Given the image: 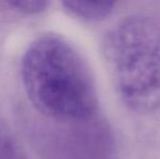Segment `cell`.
I'll use <instances>...</instances> for the list:
<instances>
[{
    "mask_svg": "<svg viewBox=\"0 0 160 159\" xmlns=\"http://www.w3.org/2000/svg\"><path fill=\"white\" fill-rule=\"evenodd\" d=\"M21 77L28 98L45 117L82 122L96 113L98 96L88 63L61 35L42 34L31 42Z\"/></svg>",
    "mask_w": 160,
    "mask_h": 159,
    "instance_id": "6da1fadb",
    "label": "cell"
},
{
    "mask_svg": "<svg viewBox=\"0 0 160 159\" xmlns=\"http://www.w3.org/2000/svg\"><path fill=\"white\" fill-rule=\"evenodd\" d=\"M105 56L117 92L137 113L160 108V26L133 14L118 22L105 40Z\"/></svg>",
    "mask_w": 160,
    "mask_h": 159,
    "instance_id": "7a4b0ae2",
    "label": "cell"
},
{
    "mask_svg": "<svg viewBox=\"0 0 160 159\" xmlns=\"http://www.w3.org/2000/svg\"><path fill=\"white\" fill-rule=\"evenodd\" d=\"M62 6L71 15L85 21H100L109 17L113 3L89 1H64Z\"/></svg>",
    "mask_w": 160,
    "mask_h": 159,
    "instance_id": "3957f363",
    "label": "cell"
},
{
    "mask_svg": "<svg viewBox=\"0 0 160 159\" xmlns=\"http://www.w3.org/2000/svg\"><path fill=\"white\" fill-rule=\"evenodd\" d=\"M0 159H28L12 135L0 127Z\"/></svg>",
    "mask_w": 160,
    "mask_h": 159,
    "instance_id": "277c9868",
    "label": "cell"
},
{
    "mask_svg": "<svg viewBox=\"0 0 160 159\" xmlns=\"http://www.w3.org/2000/svg\"><path fill=\"white\" fill-rule=\"evenodd\" d=\"M3 4L14 10L17 12L23 13V14H36L46 10L49 6L48 1H40V0H20V1H4Z\"/></svg>",
    "mask_w": 160,
    "mask_h": 159,
    "instance_id": "5b68a950",
    "label": "cell"
}]
</instances>
